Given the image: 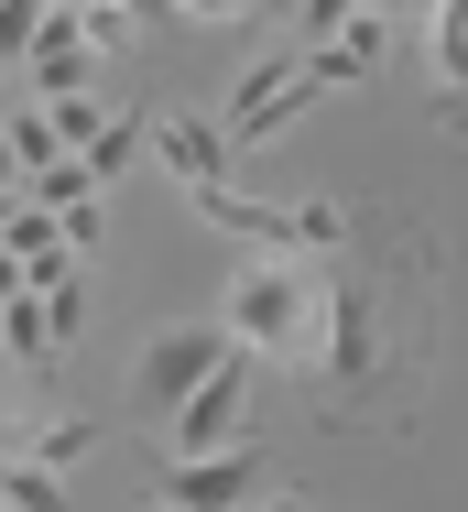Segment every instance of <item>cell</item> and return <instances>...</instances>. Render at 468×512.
Returning <instances> with one entry per match:
<instances>
[{
	"mask_svg": "<svg viewBox=\"0 0 468 512\" xmlns=\"http://www.w3.org/2000/svg\"><path fill=\"white\" fill-rule=\"evenodd\" d=\"M316 306H327V404H360L381 382V295H371V273L338 262L316 284Z\"/></svg>",
	"mask_w": 468,
	"mask_h": 512,
	"instance_id": "6da1fadb",
	"label": "cell"
},
{
	"mask_svg": "<svg viewBox=\"0 0 468 512\" xmlns=\"http://www.w3.org/2000/svg\"><path fill=\"white\" fill-rule=\"evenodd\" d=\"M305 306H316V284H305L283 251H251V262L229 273V306H218V327H229L240 349H294V338H305Z\"/></svg>",
	"mask_w": 468,
	"mask_h": 512,
	"instance_id": "7a4b0ae2",
	"label": "cell"
},
{
	"mask_svg": "<svg viewBox=\"0 0 468 512\" xmlns=\"http://www.w3.org/2000/svg\"><path fill=\"white\" fill-rule=\"evenodd\" d=\"M251 393H262V349H240V338H229V360H218V371L196 382L186 404L164 414V447H175V458L240 447V436H251Z\"/></svg>",
	"mask_w": 468,
	"mask_h": 512,
	"instance_id": "3957f363",
	"label": "cell"
},
{
	"mask_svg": "<svg viewBox=\"0 0 468 512\" xmlns=\"http://www.w3.org/2000/svg\"><path fill=\"white\" fill-rule=\"evenodd\" d=\"M218 360H229V327H218V316H175V327H153V338H142V360H131V404L164 425V414L186 404Z\"/></svg>",
	"mask_w": 468,
	"mask_h": 512,
	"instance_id": "277c9868",
	"label": "cell"
},
{
	"mask_svg": "<svg viewBox=\"0 0 468 512\" xmlns=\"http://www.w3.org/2000/svg\"><path fill=\"white\" fill-rule=\"evenodd\" d=\"M305 99H327V88H316V66H305V55H262V66L240 77V99H229V120H218V131H229V153L273 142V131H283V120H294Z\"/></svg>",
	"mask_w": 468,
	"mask_h": 512,
	"instance_id": "5b68a950",
	"label": "cell"
},
{
	"mask_svg": "<svg viewBox=\"0 0 468 512\" xmlns=\"http://www.w3.org/2000/svg\"><path fill=\"white\" fill-rule=\"evenodd\" d=\"M251 502H262V447H251V436L164 469V512H251Z\"/></svg>",
	"mask_w": 468,
	"mask_h": 512,
	"instance_id": "8992f818",
	"label": "cell"
},
{
	"mask_svg": "<svg viewBox=\"0 0 468 512\" xmlns=\"http://www.w3.org/2000/svg\"><path fill=\"white\" fill-rule=\"evenodd\" d=\"M153 153H164V175H175V186H229V175H240L229 131H218V120H196V109H153Z\"/></svg>",
	"mask_w": 468,
	"mask_h": 512,
	"instance_id": "52a82bcc",
	"label": "cell"
},
{
	"mask_svg": "<svg viewBox=\"0 0 468 512\" xmlns=\"http://www.w3.org/2000/svg\"><path fill=\"white\" fill-rule=\"evenodd\" d=\"M98 447V425L88 414H44V425H11V458H33V469H77Z\"/></svg>",
	"mask_w": 468,
	"mask_h": 512,
	"instance_id": "ba28073f",
	"label": "cell"
},
{
	"mask_svg": "<svg viewBox=\"0 0 468 512\" xmlns=\"http://www.w3.org/2000/svg\"><path fill=\"white\" fill-rule=\"evenodd\" d=\"M142 142H153V109H109V131H98L88 153H77V164H88V186H98V197H109V175H120V164H131Z\"/></svg>",
	"mask_w": 468,
	"mask_h": 512,
	"instance_id": "9c48e42d",
	"label": "cell"
},
{
	"mask_svg": "<svg viewBox=\"0 0 468 512\" xmlns=\"http://www.w3.org/2000/svg\"><path fill=\"white\" fill-rule=\"evenodd\" d=\"M0 360H55V316H44V295H0Z\"/></svg>",
	"mask_w": 468,
	"mask_h": 512,
	"instance_id": "30bf717a",
	"label": "cell"
},
{
	"mask_svg": "<svg viewBox=\"0 0 468 512\" xmlns=\"http://www.w3.org/2000/svg\"><path fill=\"white\" fill-rule=\"evenodd\" d=\"M0 512H66V469H33L0 447Z\"/></svg>",
	"mask_w": 468,
	"mask_h": 512,
	"instance_id": "8fae6325",
	"label": "cell"
},
{
	"mask_svg": "<svg viewBox=\"0 0 468 512\" xmlns=\"http://www.w3.org/2000/svg\"><path fill=\"white\" fill-rule=\"evenodd\" d=\"M425 44H436V77L468 88V0H436V11H425Z\"/></svg>",
	"mask_w": 468,
	"mask_h": 512,
	"instance_id": "7c38bea8",
	"label": "cell"
},
{
	"mask_svg": "<svg viewBox=\"0 0 468 512\" xmlns=\"http://www.w3.org/2000/svg\"><path fill=\"white\" fill-rule=\"evenodd\" d=\"M44 120H55V142H66V153H88L98 131H109V109H98V88H66V99H44Z\"/></svg>",
	"mask_w": 468,
	"mask_h": 512,
	"instance_id": "4fadbf2b",
	"label": "cell"
},
{
	"mask_svg": "<svg viewBox=\"0 0 468 512\" xmlns=\"http://www.w3.org/2000/svg\"><path fill=\"white\" fill-rule=\"evenodd\" d=\"M22 197H33V207H88L98 186H88V164H77V153H55V164H44V175H33Z\"/></svg>",
	"mask_w": 468,
	"mask_h": 512,
	"instance_id": "5bb4252c",
	"label": "cell"
},
{
	"mask_svg": "<svg viewBox=\"0 0 468 512\" xmlns=\"http://www.w3.org/2000/svg\"><path fill=\"white\" fill-rule=\"evenodd\" d=\"M55 218H66V251H77V262H88L98 229H109V207H98V197H88V207H55Z\"/></svg>",
	"mask_w": 468,
	"mask_h": 512,
	"instance_id": "9a60e30c",
	"label": "cell"
},
{
	"mask_svg": "<svg viewBox=\"0 0 468 512\" xmlns=\"http://www.w3.org/2000/svg\"><path fill=\"white\" fill-rule=\"evenodd\" d=\"M175 11H207V22H251V11H283V0H175Z\"/></svg>",
	"mask_w": 468,
	"mask_h": 512,
	"instance_id": "2e32d148",
	"label": "cell"
},
{
	"mask_svg": "<svg viewBox=\"0 0 468 512\" xmlns=\"http://www.w3.org/2000/svg\"><path fill=\"white\" fill-rule=\"evenodd\" d=\"M360 11H381V22H425L436 0H360Z\"/></svg>",
	"mask_w": 468,
	"mask_h": 512,
	"instance_id": "e0dca14e",
	"label": "cell"
},
{
	"mask_svg": "<svg viewBox=\"0 0 468 512\" xmlns=\"http://www.w3.org/2000/svg\"><path fill=\"white\" fill-rule=\"evenodd\" d=\"M0 295H33V284H22V262H11V251H0Z\"/></svg>",
	"mask_w": 468,
	"mask_h": 512,
	"instance_id": "ac0fdd59",
	"label": "cell"
},
{
	"mask_svg": "<svg viewBox=\"0 0 468 512\" xmlns=\"http://www.w3.org/2000/svg\"><path fill=\"white\" fill-rule=\"evenodd\" d=\"M120 11H131V22H164V11H175V0H120Z\"/></svg>",
	"mask_w": 468,
	"mask_h": 512,
	"instance_id": "d6986e66",
	"label": "cell"
},
{
	"mask_svg": "<svg viewBox=\"0 0 468 512\" xmlns=\"http://www.w3.org/2000/svg\"><path fill=\"white\" fill-rule=\"evenodd\" d=\"M251 512H316V502H294V491H273V502H251Z\"/></svg>",
	"mask_w": 468,
	"mask_h": 512,
	"instance_id": "ffe728a7",
	"label": "cell"
},
{
	"mask_svg": "<svg viewBox=\"0 0 468 512\" xmlns=\"http://www.w3.org/2000/svg\"><path fill=\"white\" fill-rule=\"evenodd\" d=\"M447 131H468V88H458V99H447Z\"/></svg>",
	"mask_w": 468,
	"mask_h": 512,
	"instance_id": "44dd1931",
	"label": "cell"
},
{
	"mask_svg": "<svg viewBox=\"0 0 468 512\" xmlns=\"http://www.w3.org/2000/svg\"><path fill=\"white\" fill-rule=\"evenodd\" d=\"M11 99H22V88H11V77H0V131H11Z\"/></svg>",
	"mask_w": 468,
	"mask_h": 512,
	"instance_id": "7402d4cb",
	"label": "cell"
},
{
	"mask_svg": "<svg viewBox=\"0 0 468 512\" xmlns=\"http://www.w3.org/2000/svg\"><path fill=\"white\" fill-rule=\"evenodd\" d=\"M0 218H11V197H0Z\"/></svg>",
	"mask_w": 468,
	"mask_h": 512,
	"instance_id": "603a6c76",
	"label": "cell"
},
{
	"mask_svg": "<svg viewBox=\"0 0 468 512\" xmlns=\"http://www.w3.org/2000/svg\"><path fill=\"white\" fill-rule=\"evenodd\" d=\"M77 11H88V0H77Z\"/></svg>",
	"mask_w": 468,
	"mask_h": 512,
	"instance_id": "cb8c5ba5",
	"label": "cell"
}]
</instances>
